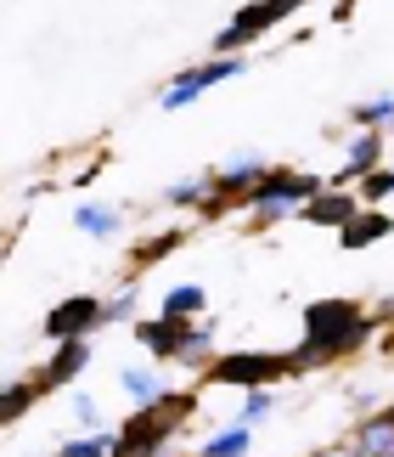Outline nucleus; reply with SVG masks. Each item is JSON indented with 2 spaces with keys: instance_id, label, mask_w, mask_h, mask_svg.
<instances>
[{
  "instance_id": "f257e3e1",
  "label": "nucleus",
  "mask_w": 394,
  "mask_h": 457,
  "mask_svg": "<svg viewBox=\"0 0 394 457\" xmlns=\"http://www.w3.org/2000/svg\"><path fill=\"white\" fill-rule=\"evenodd\" d=\"M372 316L361 305H349V300H316L310 311H304V345L288 356V373H304V367H316V361H332V356H349L355 345H366L372 339Z\"/></svg>"
},
{
  "instance_id": "f03ea898",
  "label": "nucleus",
  "mask_w": 394,
  "mask_h": 457,
  "mask_svg": "<svg viewBox=\"0 0 394 457\" xmlns=\"http://www.w3.org/2000/svg\"><path fill=\"white\" fill-rule=\"evenodd\" d=\"M321 192V181L316 175H299V170H265L254 187L242 192V204H254V209H271V204H282V209H299V204H310Z\"/></svg>"
},
{
  "instance_id": "7ed1b4c3",
  "label": "nucleus",
  "mask_w": 394,
  "mask_h": 457,
  "mask_svg": "<svg viewBox=\"0 0 394 457\" xmlns=\"http://www.w3.org/2000/svg\"><path fill=\"white\" fill-rule=\"evenodd\" d=\"M169 429H175V418H164L158 407H141L130 424H124V435H113V457H152V452H164Z\"/></svg>"
},
{
  "instance_id": "20e7f679",
  "label": "nucleus",
  "mask_w": 394,
  "mask_h": 457,
  "mask_svg": "<svg viewBox=\"0 0 394 457\" xmlns=\"http://www.w3.org/2000/svg\"><path fill=\"white\" fill-rule=\"evenodd\" d=\"M288 12H293L288 0H254V6H242V12L231 17L226 29H220V40H214V51H226V57H231V51H237V46L259 40V34L271 29V23H282V17H288Z\"/></svg>"
},
{
  "instance_id": "39448f33",
  "label": "nucleus",
  "mask_w": 394,
  "mask_h": 457,
  "mask_svg": "<svg viewBox=\"0 0 394 457\" xmlns=\"http://www.w3.org/2000/svg\"><path fill=\"white\" fill-rule=\"evenodd\" d=\"M288 373V356H259V350H237V356H220L209 367L214 384H271Z\"/></svg>"
},
{
  "instance_id": "423d86ee",
  "label": "nucleus",
  "mask_w": 394,
  "mask_h": 457,
  "mask_svg": "<svg viewBox=\"0 0 394 457\" xmlns=\"http://www.w3.org/2000/svg\"><path fill=\"white\" fill-rule=\"evenodd\" d=\"M231 74H242V57H209V62L186 68V74L169 85L164 108H186V102H197V91H209V85H220V79H231Z\"/></svg>"
},
{
  "instance_id": "0eeeda50",
  "label": "nucleus",
  "mask_w": 394,
  "mask_h": 457,
  "mask_svg": "<svg viewBox=\"0 0 394 457\" xmlns=\"http://www.w3.org/2000/svg\"><path fill=\"white\" fill-rule=\"evenodd\" d=\"M91 328H102V300H91V294H74V300H62L57 311L45 316V333L51 339H85Z\"/></svg>"
},
{
  "instance_id": "6e6552de",
  "label": "nucleus",
  "mask_w": 394,
  "mask_h": 457,
  "mask_svg": "<svg viewBox=\"0 0 394 457\" xmlns=\"http://www.w3.org/2000/svg\"><path fill=\"white\" fill-rule=\"evenodd\" d=\"M91 361V345L85 339H62V350L51 356V367L40 373V390H57V384H68V378H79V367Z\"/></svg>"
},
{
  "instance_id": "1a4fd4ad",
  "label": "nucleus",
  "mask_w": 394,
  "mask_h": 457,
  "mask_svg": "<svg viewBox=\"0 0 394 457\" xmlns=\"http://www.w3.org/2000/svg\"><path fill=\"white\" fill-rule=\"evenodd\" d=\"M304 220H316V226H338V232H344V226L355 220V198H344V192H327L321 187L310 204H304Z\"/></svg>"
},
{
  "instance_id": "9d476101",
  "label": "nucleus",
  "mask_w": 394,
  "mask_h": 457,
  "mask_svg": "<svg viewBox=\"0 0 394 457\" xmlns=\"http://www.w3.org/2000/svg\"><path fill=\"white\" fill-rule=\"evenodd\" d=\"M181 333L186 322H175V316H158V322H135V339L152 350V356H181Z\"/></svg>"
},
{
  "instance_id": "9b49d317",
  "label": "nucleus",
  "mask_w": 394,
  "mask_h": 457,
  "mask_svg": "<svg viewBox=\"0 0 394 457\" xmlns=\"http://www.w3.org/2000/svg\"><path fill=\"white\" fill-rule=\"evenodd\" d=\"M259 175H265L259 158H231V164H226L220 175H214V198H242V192L254 187Z\"/></svg>"
},
{
  "instance_id": "f8f14e48",
  "label": "nucleus",
  "mask_w": 394,
  "mask_h": 457,
  "mask_svg": "<svg viewBox=\"0 0 394 457\" xmlns=\"http://www.w3.org/2000/svg\"><path fill=\"white\" fill-rule=\"evenodd\" d=\"M389 232H394L389 215H355V220L344 226V249H366V243H378V237H389Z\"/></svg>"
},
{
  "instance_id": "ddd939ff",
  "label": "nucleus",
  "mask_w": 394,
  "mask_h": 457,
  "mask_svg": "<svg viewBox=\"0 0 394 457\" xmlns=\"http://www.w3.org/2000/svg\"><path fill=\"white\" fill-rule=\"evenodd\" d=\"M361 457H394V418H372L361 424Z\"/></svg>"
},
{
  "instance_id": "4468645a",
  "label": "nucleus",
  "mask_w": 394,
  "mask_h": 457,
  "mask_svg": "<svg viewBox=\"0 0 394 457\" xmlns=\"http://www.w3.org/2000/svg\"><path fill=\"white\" fill-rule=\"evenodd\" d=\"M34 395H40V384H6L0 390V424H17L34 407Z\"/></svg>"
},
{
  "instance_id": "2eb2a0df",
  "label": "nucleus",
  "mask_w": 394,
  "mask_h": 457,
  "mask_svg": "<svg viewBox=\"0 0 394 457\" xmlns=\"http://www.w3.org/2000/svg\"><path fill=\"white\" fill-rule=\"evenodd\" d=\"M378 153H383V136H378V130L355 136V147H349V175H366V170H378Z\"/></svg>"
},
{
  "instance_id": "dca6fc26",
  "label": "nucleus",
  "mask_w": 394,
  "mask_h": 457,
  "mask_svg": "<svg viewBox=\"0 0 394 457\" xmlns=\"http://www.w3.org/2000/svg\"><path fill=\"white\" fill-rule=\"evenodd\" d=\"M124 390H130L141 407H158L169 390H164V378H152V373H124Z\"/></svg>"
},
{
  "instance_id": "f3484780",
  "label": "nucleus",
  "mask_w": 394,
  "mask_h": 457,
  "mask_svg": "<svg viewBox=\"0 0 394 457\" xmlns=\"http://www.w3.org/2000/svg\"><path fill=\"white\" fill-rule=\"evenodd\" d=\"M203 457H248V429L237 424V429H226L220 441H209L203 446Z\"/></svg>"
},
{
  "instance_id": "a211bd4d",
  "label": "nucleus",
  "mask_w": 394,
  "mask_h": 457,
  "mask_svg": "<svg viewBox=\"0 0 394 457\" xmlns=\"http://www.w3.org/2000/svg\"><path fill=\"white\" fill-rule=\"evenodd\" d=\"M192 311H203V288H175L169 300H164V316H175V322L192 316Z\"/></svg>"
},
{
  "instance_id": "6ab92c4d",
  "label": "nucleus",
  "mask_w": 394,
  "mask_h": 457,
  "mask_svg": "<svg viewBox=\"0 0 394 457\" xmlns=\"http://www.w3.org/2000/svg\"><path fill=\"white\" fill-rule=\"evenodd\" d=\"M209 345H214V333L186 322V333H181V356H175V361H197V356H209Z\"/></svg>"
},
{
  "instance_id": "aec40b11",
  "label": "nucleus",
  "mask_w": 394,
  "mask_h": 457,
  "mask_svg": "<svg viewBox=\"0 0 394 457\" xmlns=\"http://www.w3.org/2000/svg\"><path fill=\"white\" fill-rule=\"evenodd\" d=\"M79 226H91L96 237H107V232H119V215H113V209H102V204H85L79 209Z\"/></svg>"
},
{
  "instance_id": "412c9836",
  "label": "nucleus",
  "mask_w": 394,
  "mask_h": 457,
  "mask_svg": "<svg viewBox=\"0 0 394 457\" xmlns=\"http://www.w3.org/2000/svg\"><path fill=\"white\" fill-rule=\"evenodd\" d=\"M57 457H113V435H96V441H74V446H62Z\"/></svg>"
},
{
  "instance_id": "4be33fe9",
  "label": "nucleus",
  "mask_w": 394,
  "mask_h": 457,
  "mask_svg": "<svg viewBox=\"0 0 394 457\" xmlns=\"http://www.w3.org/2000/svg\"><path fill=\"white\" fill-rule=\"evenodd\" d=\"M361 192H366L372 204H378V198H389V192H394V170H366V181H361Z\"/></svg>"
},
{
  "instance_id": "5701e85b",
  "label": "nucleus",
  "mask_w": 394,
  "mask_h": 457,
  "mask_svg": "<svg viewBox=\"0 0 394 457\" xmlns=\"http://www.w3.org/2000/svg\"><path fill=\"white\" fill-rule=\"evenodd\" d=\"M355 119H361V125H389V119H394V96L389 102H366V108H355Z\"/></svg>"
},
{
  "instance_id": "b1692460",
  "label": "nucleus",
  "mask_w": 394,
  "mask_h": 457,
  "mask_svg": "<svg viewBox=\"0 0 394 457\" xmlns=\"http://www.w3.org/2000/svg\"><path fill=\"white\" fill-rule=\"evenodd\" d=\"M175 243H181V237H158V243H141V249H135V260H141V266H147V260H158V254H169Z\"/></svg>"
},
{
  "instance_id": "393cba45",
  "label": "nucleus",
  "mask_w": 394,
  "mask_h": 457,
  "mask_svg": "<svg viewBox=\"0 0 394 457\" xmlns=\"http://www.w3.org/2000/svg\"><path fill=\"white\" fill-rule=\"evenodd\" d=\"M130 305H135V294H130V288H124V294H119V300H113V305H107V311H102V322H119V316H124V311H130Z\"/></svg>"
},
{
  "instance_id": "a878e982",
  "label": "nucleus",
  "mask_w": 394,
  "mask_h": 457,
  "mask_svg": "<svg viewBox=\"0 0 394 457\" xmlns=\"http://www.w3.org/2000/svg\"><path fill=\"white\" fill-rule=\"evenodd\" d=\"M74 418H79L85 429H96V401H85V395H79V401H74Z\"/></svg>"
},
{
  "instance_id": "bb28decb",
  "label": "nucleus",
  "mask_w": 394,
  "mask_h": 457,
  "mask_svg": "<svg viewBox=\"0 0 394 457\" xmlns=\"http://www.w3.org/2000/svg\"><path fill=\"white\" fill-rule=\"evenodd\" d=\"M265 412H271V401H265V395H248V412H242V418H248V424H259V418H265Z\"/></svg>"
},
{
  "instance_id": "cd10ccee",
  "label": "nucleus",
  "mask_w": 394,
  "mask_h": 457,
  "mask_svg": "<svg viewBox=\"0 0 394 457\" xmlns=\"http://www.w3.org/2000/svg\"><path fill=\"white\" fill-rule=\"evenodd\" d=\"M288 6H304V0H288Z\"/></svg>"
},
{
  "instance_id": "c85d7f7f",
  "label": "nucleus",
  "mask_w": 394,
  "mask_h": 457,
  "mask_svg": "<svg viewBox=\"0 0 394 457\" xmlns=\"http://www.w3.org/2000/svg\"><path fill=\"white\" fill-rule=\"evenodd\" d=\"M389 418H394V407H389Z\"/></svg>"
}]
</instances>
